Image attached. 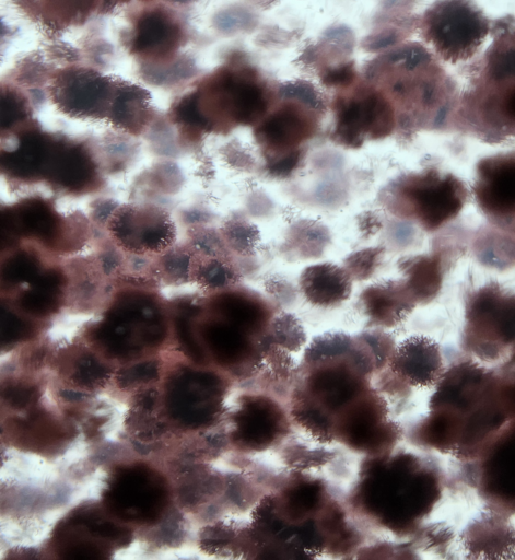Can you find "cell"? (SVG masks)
Masks as SVG:
<instances>
[{
	"mask_svg": "<svg viewBox=\"0 0 515 560\" xmlns=\"http://www.w3.org/2000/svg\"><path fill=\"white\" fill-rule=\"evenodd\" d=\"M278 97L261 73L243 58L231 59L200 79L171 108L173 121L189 142L206 132L224 133L258 124Z\"/></svg>",
	"mask_w": 515,
	"mask_h": 560,
	"instance_id": "6da1fadb",
	"label": "cell"
},
{
	"mask_svg": "<svg viewBox=\"0 0 515 560\" xmlns=\"http://www.w3.org/2000/svg\"><path fill=\"white\" fill-rule=\"evenodd\" d=\"M173 487L154 466L140 460L121 462L108 474L102 492V504L116 520L131 527L134 533H162L165 523L175 522Z\"/></svg>",
	"mask_w": 515,
	"mask_h": 560,
	"instance_id": "7a4b0ae2",
	"label": "cell"
},
{
	"mask_svg": "<svg viewBox=\"0 0 515 560\" xmlns=\"http://www.w3.org/2000/svg\"><path fill=\"white\" fill-rule=\"evenodd\" d=\"M321 107L320 98L308 86L293 85L278 91L276 102L256 128L269 172L283 177L297 167L301 145L314 136Z\"/></svg>",
	"mask_w": 515,
	"mask_h": 560,
	"instance_id": "3957f363",
	"label": "cell"
},
{
	"mask_svg": "<svg viewBox=\"0 0 515 560\" xmlns=\"http://www.w3.org/2000/svg\"><path fill=\"white\" fill-rule=\"evenodd\" d=\"M92 232L81 212L60 213L45 196H26L1 208V248L32 243L56 256L70 255L85 246Z\"/></svg>",
	"mask_w": 515,
	"mask_h": 560,
	"instance_id": "277c9868",
	"label": "cell"
},
{
	"mask_svg": "<svg viewBox=\"0 0 515 560\" xmlns=\"http://www.w3.org/2000/svg\"><path fill=\"white\" fill-rule=\"evenodd\" d=\"M388 208L433 232L453 220L468 198L463 180L435 168L403 174L389 185Z\"/></svg>",
	"mask_w": 515,
	"mask_h": 560,
	"instance_id": "5b68a950",
	"label": "cell"
},
{
	"mask_svg": "<svg viewBox=\"0 0 515 560\" xmlns=\"http://www.w3.org/2000/svg\"><path fill=\"white\" fill-rule=\"evenodd\" d=\"M134 538V530L113 517L102 502L87 501L56 524L47 546L62 557L108 558Z\"/></svg>",
	"mask_w": 515,
	"mask_h": 560,
	"instance_id": "8992f818",
	"label": "cell"
},
{
	"mask_svg": "<svg viewBox=\"0 0 515 560\" xmlns=\"http://www.w3.org/2000/svg\"><path fill=\"white\" fill-rule=\"evenodd\" d=\"M490 23L472 0H437L423 14L421 35L444 61L470 59L483 44Z\"/></svg>",
	"mask_w": 515,
	"mask_h": 560,
	"instance_id": "52a82bcc",
	"label": "cell"
},
{
	"mask_svg": "<svg viewBox=\"0 0 515 560\" xmlns=\"http://www.w3.org/2000/svg\"><path fill=\"white\" fill-rule=\"evenodd\" d=\"M119 82V77L70 63L54 72L47 95L59 112L71 118L110 124Z\"/></svg>",
	"mask_w": 515,
	"mask_h": 560,
	"instance_id": "ba28073f",
	"label": "cell"
},
{
	"mask_svg": "<svg viewBox=\"0 0 515 560\" xmlns=\"http://www.w3.org/2000/svg\"><path fill=\"white\" fill-rule=\"evenodd\" d=\"M132 18L125 46L142 63L143 71L155 72L153 83L160 72L176 65L187 32L177 13L162 4L145 5Z\"/></svg>",
	"mask_w": 515,
	"mask_h": 560,
	"instance_id": "9c48e42d",
	"label": "cell"
},
{
	"mask_svg": "<svg viewBox=\"0 0 515 560\" xmlns=\"http://www.w3.org/2000/svg\"><path fill=\"white\" fill-rule=\"evenodd\" d=\"M102 226L110 243L126 255L161 254L176 240L169 214L154 205H116Z\"/></svg>",
	"mask_w": 515,
	"mask_h": 560,
	"instance_id": "30bf717a",
	"label": "cell"
},
{
	"mask_svg": "<svg viewBox=\"0 0 515 560\" xmlns=\"http://www.w3.org/2000/svg\"><path fill=\"white\" fill-rule=\"evenodd\" d=\"M336 126L332 137L347 148H359L366 139L389 136L395 127V112L384 94L368 85L339 95L335 104Z\"/></svg>",
	"mask_w": 515,
	"mask_h": 560,
	"instance_id": "8fae6325",
	"label": "cell"
},
{
	"mask_svg": "<svg viewBox=\"0 0 515 560\" xmlns=\"http://www.w3.org/2000/svg\"><path fill=\"white\" fill-rule=\"evenodd\" d=\"M514 153H498L480 160L472 191L479 208L501 228L514 223Z\"/></svg>",
	"mask_w": 515,
	"mask_h": 560,
	"instance_id": "7c38bea8",
	"label": "cell"
},
{
	"mask_svg": "<svg viewBox=\"0 0 515 560\" xmlns=\"http://www.w3.org/2000/svg\"><path fill=\"white\" fill-rule=\"evenodd\" d=\"M360 303L377 325L393 326L402 320L417 302L403 279L372 284L362 291Z\"/></svg>",
	"mask_w": 515,
	"mask_h": 560,
	"instance_id": "4fadbf2b",
	"label": "cell"
},
{
	"mask_svg": "<svg viewBox=\"0 0 515 560\" xmlns=\"http://www.w3.org/2000/svg\"><path fill=\"white\" fill-rule=\"evenodd\" d=\"M48 35L80 26L98 10L100 0H13Z\"/></svg>",
	"mask_w": 515,
	"mask_h": 560,
	"instance_id": "5bb4252c",
	"label": "cell"
},
{
	"mask_svg": "<svg viewBox=\"0 0 515 560\" xmlns=\"http://www.w3.org/2000/svg\"><path fill=\"white\" fill-rule=\"evenodd\" d=\"M299 287L307 302L319 307H335L349 299L352 279L344 268L331 262L306 267Z\"/></svg>",
	"mask_w": 515,
	"mask_h": 560,
	"instance_id": "9a60e30c",
	"label": "cell"
},
{
	"mask_svg": "<svg viewBox=\"0 0 515 560\" xmlns=\"http://www.w3.org/2000/svg\"><path fill=\"white\" fill-rule=\"evenodd\" d=\"M398 268L415 302L428 303L440 293L444 267L438 253L402 257Z\"/></svg>",
	"mask_w": 515,
	"mask_h": 560,
	"instance_id": "2e32d148",
	"label": "cell"
},
{
	"mask_svg": "<svg viewBox=\"0 0 515 560\" xmlns=\"http://www.w3.org/2000/svg\"><path fill=\"white\" fill-rule=\"evenodd\" d=\"M440 366L437 345L429 338L412 337L397 351L396 368L414 384L434 381Z\"/></svg>",
	"mask_w": 515,
	"mask_h": 560,
	"instance_id": "e0dca14e",
	"label": "cell"
},
{
	"mask_svg": "<svg viewBox=\"0 0 515 560\" xmlns=\"http://www.w3.org/2000/svg\"><path fill=\"white\" fill-rule=\"evenodd\" d=\"M328 241L329 233L324 225L309 220H301L289 232L286 249L302 259L315 258L321 255Z\"/></svg>",
	"mask_w": 515,
	"mask_h": 560,
	"instance_id": "ac0fdd59",
	"label": "cell"
},
{
	"mask_svg": "<svg viewBox=\"0 0 515 560\" xmlns=\"http://www.w3.org/2000/svg\"><path fill=\"white\" fill-rule=\"evenodd\" d=\"M384 247H368L350 254L343 261L344 269L352 280L371 278L382 265Z\"/></svg>",
	"mask_w": 515,
	"mask_h": 560,
	"instance_id": "d6986e66",
	"label": "cell"
},
{
	"mask_svg": "<svg viewBox=\"0 0 515 560\" xmlns=\"http://www.w3.org/2000/svg\"><path fill=\"white\" fill-rule=\"evenodd\" d=\"M269 338L277 339L289 349H297L305 341V334L299 319L289 313L282 312L271 318Z\"/></svg>",
	"mask_w": 515,
	"mask_h": 560,
	"instance_id": "ffe728a7",
	"label": "cell"
},
{
	"mask_svg": "<svg viewBox=\"0 0 515 560\" xmlns=\"http://www.w3.org/2000/svg\"><path fill=\"white\" fill-rule=\"evenodd\" d=\"M222 233L231 248L241 254L250 253L258 243V231L256 228L242 220L226 222Z\"/></svg>",
	"mask_w": 515,
	"mask_h": 560,
	"instance_id": "44dd1931",
	"label": "cell"
},
{
	"mask_svg": "<svg viewBox=\"0 0 515 560\" xmlns=\"http://www.w3.org/2000/svg\"><path fill=\"white\" fill-rule=\"evenodd\" d=\"M132 0H100L98 4V12L101 13H108L115 10L117 7H120L121 4L128 3ZM148 2L150 0H140Z\"/></svg>",
	"mask_w": 515,
	"mask_h": 560,
	"instance_id": "7402d4cb",
	"label": "cell"
},
{
	"mask_svg": "<svg viewBox=\"0 0 515 560\" xmlns=\"http://www.w3.org/2000/svg\"><path fill=\"white\" fill-rule=\"evenodd\" d=\"M169 1H175V2H188L190 0H169Z\"/></svg>",
	"mask_w": 515,
	"mask_h": 560,
	"instance_id": "603a6c76",
	"label": "cell"
}]
</instances>
